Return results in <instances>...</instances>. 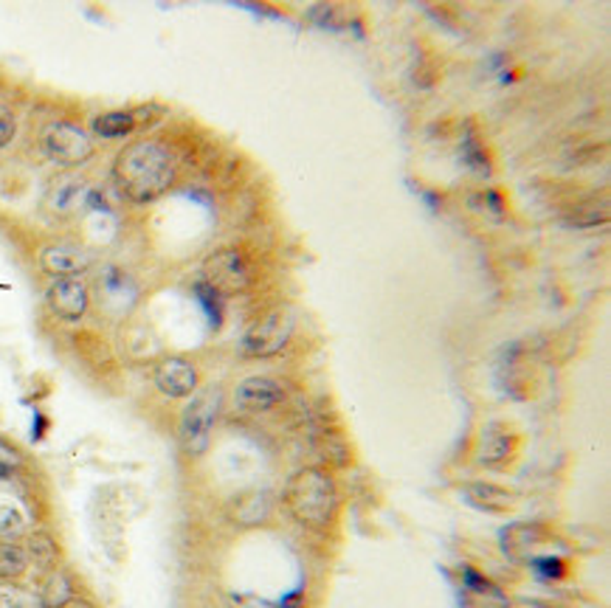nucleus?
<instances>
[{
    "instance_id": "0eeeda50",
    "label": "nucleus",
    "mask_w": 611,
    "mask_h": 608,
    "mask_svg": "<svg viewBox=\"0 0 611 608\" xmlns=\"http://www.w3.org/2000/svg\"><path fill=\"white\" fill-rule=\"evenodd\" d=\"M499 538H502V549L508 558L530 563L536 558V549L552 540V530L541 521H516V524L504 527Z\"/></svg>"
},
{
    "instance_id": "ddd939ff",
    "label": "nucleus",
    "mask_w": 611,
    "mask_h": 608,
    "mask_svg": "<svg viewBox=\"0 0 611 608\" xmlns=\"http://www.w3.org/2000/svg\"><path fill=\"white\" fill-rule=\"evenodd\" d=\"M518 451V437L504 426H488L476 446V460L482 465H508Z\"/></svg>"
},
{
    "instance_id": "9d476101",
    "label": "nucleus",
    "mask_w": 611,
    "mask_h": 608,
    "mask_svg": "<svg viewBox=\"0 0 611 608\" xmlns=\"http://www.w3.org/2000/svg\"><path fill=\"white\" fill-rule=\"evenodd\" d=\"M88 288L82 279H54L48 284V307L62 318V321H80L88 313Z\"/></svg>"
},
{
    "instance_id": "bb28decb",
    "label": "nucleus",
    "mask_w": 611,
    "mask_h": 608,
    "mask_svg": "<svg viewBox=\"0 0 611 608\" xmlns=\"http://www.w3.org/2000/svg\"><path fill=\"white\" fill-rule=\"evenodd\" d=\"M12 467H14V453H9L7 448L0 451V479H9L12 476Z\"/></svg>"
},
{
    "instance_id": "1a4fd4ad",
    "label": "nucleus",
    "mask_w": 611,
    "mask_h": 608,
    "mask_svg": "<svg viewBox=\"0 0 611 608\" xmlns=\"http://www.w3.org/2000/svg\"><path fill=\"white\" fill-rule=\"evenodd\" d=\"M90 263H94V259H90L88 251L69 243L46 245L40 254L42 270L54 279H80L82 273L90 268Z\"/></svg>"
},
{
    "instance_id": "6ab92c4d",
    "label": "nucleus",
    "mask_w": 611,
    "mask_h": 608,
    "mask_svg": "<svg viewBox=\"0 0 611 608\" xmlns=\"http://www.w3.org/2000/svg\"><path fill=\"white\" fill-rule=\"evenodd\" d=\"M71 597H74V588H71L69 574H62V572L48 574L46 583H42V592H40L42 606L57 608V606H62L65 600H71Z\"/></svg>"
},
{
    "instance_id": "a878e982",
    "label": "nucleus",
    "mask_w": 611,
    "mask_h": 608,
    "mask_svg": "<svg viewBox=\"0 0 611 608\" xmlns=\"http://www.w3.org/2000/svg\"><path fill=\"white\" fill-rule=\"evenodd\" d=\"M234 606L237 608H277L273 603L257 600V597H245V595H234Z\"/></svg>"
},
{
    "instance_id": "39448f33",
    "label": "nucleus",
    "mask_w": 611,
    "mask_h": 608,
    "mask_svg": "<svg viewBox=\"0 0 611 608\" xmlns=\"http://www.w3.org/2000/svg\"><path fill=\"white\" fill-rule=\"evenodd\" d=\"M293 327H296V321H293L291 311H282V307L268 311L266 316L257 318V321L245 330L243 352L248 358H273V355H279V352L288 346V341H291L293 336Z\"/></svg>"
},
{
    "instance_id": "b1692460",
    "label": "nucleus",
    "mask_w": 611,
    "mask_h": 608,
    "mask_svg": "<svg viewBox=\"0 0 611 608\" xmlns=\"http://www.w3.org/2000/svg\"><path fill=\"white\" fill-rule=\"evenodd\" d=\"M14 133H17V119H14V113L7 105H0V147H7L14 138Z\"/></svg>"
},
{
    "instance_id": "f257e3e1",
    "label": "nucleus",
    "mask_w": 611,
    "mask_h": 608,
    "mask_svg": "<svg viewBox=\"0 0 611 608\" xmlns=\"http://www.w3.org/2000/svg\"><path fill=\"white\" fill-rule=\"evenodd\" d=\"M113 178L124 197L133 203H152L175 183V161L163 144L142 138L119 153Z\"/></svg>"
},
{
    "instance_id": "f03ea898",
    "label": "nucleus",
    "mask_w": 611,
    "mask_h": 608,
    "mask_svg": "<svg viewBox=\"0 0 611 608\" xmlns=\"http://www.w3.org/2000/svg\"><path fill=\"white\" fill-rule=\"evenodd\" d=\"M288 513L300 521L302 527L325 530L333 524L339 513V490L333 476L321 467H302L288 479L285 485Z\"/></svg>"
},
{
    "instance_id": "aec40b11",
    "label": "nucleus",
    "mask_w": 611,
    "mask_h": 608,
    "mask_svg": "<svg viewBox=\"0 0 611 608\" xmlns=\"http://www.w3.org/2000/svg\"><path fill=\"white\" fill-rule=\"evenodd\" d=\"M0 608H46L40 595L32 588L14 586L12 581H0Z\"/></svg>"
},
{
    "instance_id": "9b49d317",
    "label": "nucleus",
    "mask_w": 611,
    "mask_h": 608,
    "mask_svg": "<svg viewBox=\"0 0 611 608\" xmlns=\"http://www.w3.org/2000/svg\"><path fill=\"white\" fill-rule=\"evenodd\" d=\"M234 403L243 409V412H271L277 405L285 403V389L277 384L273 378H245L243 384L234 389Z\"/></svg>"
},
{
    "instance_id": "4be33fe9",
    "label": "nucleus",
    "mask_w": 611,
    "mask_h": 608,
    "mask_svg": "<svg viewBox=\"0 0 611 608\" xmlns=\"http://www.w3.org/2000/svg\"><path fill=\"white\" fill-rule=\"evenodd\" d=\"M530 567L536 569L538 574H543V577H561V574L566 572V563L558 558V555H536L530 561Z\"/></svg>"
},
{
    "instance_id": "5701e85b",
    "label": "nucleus",
    "mask_w": 611,
    "mask_h": 608,
    "mask_svg": "<svg viewBox=\"0 0 611 608\" xmlns=\"http://www.w3.org/2000/svg\"><path fill=\"white\" fill-rule=\"evenodd\" d=\"M28 547H32V555H28V558H35V561H40L42 567H48V563L54 561L57 549H54V544H51V540L46 538V535H35Z\"/></svg>"
},
{
    "instance_id": "dca6fc26",
    "label": "nucleus",
    "mask_w": 611,
    "mask_h": 608,
    "mask_svg": "<svg viewBox=\"0 0 611 608\" xmlns=\"http://www.w3.org/2000/svg\"><path fill=\"white\" fill-rule=\"evenodd\" d=\"M271 515V496L268 494H248L237 501L234 507V521L243 527H254Z\"/></svg>"
},
{
    "instance_id": "20e7f679",
    "label": "nucleus",
    "mask_w": 611,
    "mask_h": 608,
    "mask_svg": "<svg viewBox=\"0 0 611 608\" xmlns=\"http://www.w3.org/2000/svg\"><path fill=\"white\" fill-rule=\"evenodd\" d=\"M254 282L252 263L245 259L243 251L220 248L204 263V284L218 296H234L245 293Z\"/></svg>"
},
{
    "instance_id": "423d86ee",
    "label": "nucleus",
    "mask_w": 611,
    "mask_h": 608,
    "mask_svg": "<svg viewBox=\"0 0 611 608\" xmlns=\"http://www.w3.org/2000/svg\"><path fill=\"white\" fill-rule=\"evenodd\" d=\"M94 138L80 124L54 122L42 130V153L60 167H80L94 158Z\"/></svg>"
},
{
    "instance_id": "2eb2a0df",
    "label": "nucleus",
    "mask_w": 611,
    "mask_h": 608,
    "mask_svg": "<svg viewBox=\"0 0 611 608\" xmlns=\"http://www.w3.org/2000/svg\"><path fill=\"white\" fill-rule=\"evenodd\" d=\"M136 127L138 119L130 110H110V113H102L94 119V133L102 135V138H124V135H130Z\"/></svg>"
},
{
    "instance_id": "cd10ccee",
    "label": "nucleus",
    "mask_w": 611,
    "mask_h": 608,
    "mask_svg": "<svg viewBox=\"0 0 611 608\" xmlns=\"http://www.w3.org/2000/svg\"><path fill=\"white\" fill-rule=\"evenodd\" d=\"M57 608H94L88 600H82V597H71V600H65L62 606Z\"/></svg>"
},
{
    "instance_id": "f3484780",
    "label": "nucleus",
    "mask_w": 611,
    "mask_h": 608,
    "mask_svg": "<svg viewBox=\"0 0 611 608\" xmlns=\"http://www.w3.org/2000/svg\"><path fill=\"white\" fill-rule=\"evenodd\" d=\"M564 223L572 229H598V226L609 223V206L603 200L577 203L570 215H564Z\"/></svg>"
},
{
    "instance_id": "393cba45",
    "label": "nucleus",
    "mask_w": 611,
    "mask_h": 608,
    "mask_svg": "<svg viewBox=\"0 0 611 608\" xmlns=\"http://www.w3.org/2000/svg\"><path fill=\"white\" fill-rule=\"evenodd\" d=\"M465 577H468L471 588H474V592H479V595H499L497 586H493V583H490L488 577H479V574H476L474 569H465Z\"/></svg>"
},
{
    "instance_id": "f8f14e48",
    "label": "nucleus",
    "mask_w": 611,
    "mask_h": 608,
    "mask_svg": "<svg viewBox=\"0 0 611 608\" xmlns=\"http://www.w3.org/2000/svg\"><path fill=\"white\" fill-rule=\"evenodd\" d=\"M460 496L479 513L490 515H508L516 507V496L497 482H465L460 487Z\"/></svg>"
},
{
    "instance_id": "4468645a",
    "label": "nucleus",
    "mask_w": 611,
    "mask_h": 608,
    "mask_svg": "<svg viewBox=\"0 0 611 608\" xmlns=\"http://www.w3.org/2000/svg\"><path fill=\"white\" fill-rule=\"evenodd\" d=\"M88 181L85 178H57L54 186L48 190V206L57 211V215H71L82 206V203H88Z\"/></svg>"
},
{
    "instance_id": "412c9836",
    "label": "nucleus",
    "mask_w": 611,
    "mask_h": 608,
    "mask_svg": "<svg viewBox=\"0 0 611 608\" xmlns=\"http://www.w3.org/2000/svg\"><path fill=\"white\" fill-rule=\"evenodd\" d=\"M26 533V513L17 504H0V540H14Z\"/></svg>"
},
{
    "instance_id": "7ed1b4c3",
    "label": "nucleus",
    "mask_w": 611,
    "mask_h": 608,
    "mask_svg": "<svg viewBox=\"0 0 611 608\" xmlns=\"http://www.w3.org/2000/svg\"><path fill=\"white\" fill-rule=\"evenodd\" d=\"M220 400L223 392L209 386L204 392L192 394L190 405L181 414V423H178V439H181V448H184L186 457L197 460L209 451L211 431H215V419L220 412Z\"/></svg>"
},
{
    "instance_id": "6e6552de",
    "label": "nucleus",
    "mask_w": 611,
    "mask_h": 608,
    "mask_svg": "<svg viewBox=\"0 0 611 608\" xmlns=\"http://www.w3.org/2000/svg\"><path fill=\"white\" fill-rule=\"evenodd\" d=\"M152 380H156L158 392H163L167 398L184 400V398H192V394H195L197 369L186 358H178V355H172V358H163L161 364L156 366V372H152Z\"/></svg>"
},
{
    "instance_id": "a211bd4d",
    "label": "nucleus",
    "mask_w": 611,
    "mask_h": 608,
    "mask_svg": "<svg viewBox=\"0 0 611 608\" xmlns=\"http://www.w3.org/2000/svg\"><path fill=\"white\" fill-rule=\"evenodd\" d=\"M28 552L12 540H0V581H17L21 574H26Z\"/></svg>"
}]
</instances>
